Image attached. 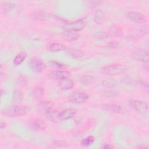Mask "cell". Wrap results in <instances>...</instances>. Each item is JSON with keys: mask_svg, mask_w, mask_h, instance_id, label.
Instances as JSON below:
<instances>
[{"mask_svg": "<svg viewBox=\"0 0 149 149\" xmlns=\"http://www.w3.org/2000/svg\"><path fill=\"white\" fill-rule=\"evenodd\" d=\"M28 111L26 107L20 105H13L3 109L2 111L4 115L8 116H19L23 115Z\"/></svg>", "mask_w": 149, "mask_h": 149, "instance_id": "cell-1", "label": "cell"}, {"mask_svg": "<svg viewBox=\"0 0 149 149\" xmlns=\"http://www.w3.org/2000/svg\"><path fill=\"white\" fill-rule=\"evenodd\" d=\"M126 66L123 64H113L104 66L101 69V72L107 75H116L124 72Z\"/></svg>", "mask_w": 149, "mask_h": 149, "instance_id": "cell-2", "label": "cell"}, {"mask_svg": "<svg viewBox=\"0 0 149 149\" xmlns=\"http://www.w3.org/2000/svg\"><path fill=\"white\" fill-rule=\"evenodd\" d=\"M133 56L136 61L142 62L144 69H146V70H148L149 54L147 50L144 49H137L133 52Z\"/></svg>", "mask_w": 149, "mask_h": 149, "instance_id": "cell-3", "label": "cell"}, {"mask_svg": "<svg viewBox=\"0 0 149 149\" xmlns=\"http://www.w3.org/2000/svg\"><path fill=\"white\" fill-rule=\"evenodd\" d=\"M86 23L84 19H81L70 23H66L63 26L65 31H79L84 29Z\"/></svg>", "mask_w": 149, "mask_h": 149, "instance_id": "cell-4", "label": "cell"}, {"mask_svg": "<svg viewBox=\"0 0 149 149\" xmlns=\"http://www.w3.org/2000/svg\"><path fill=\"white\" fill-rule=\"evenodd\" d=\"M129 105L136 111L144 113L148 111V104L146 101L137 100H130L128 101Z\"/></svg>", "mask_w": 149, "mask_h": 149, "instance_id": "cell-5", "label": "cell"}, {"mask_svg": "<svg viewBox=\"0 0 149 149\" xmlns=\"http://www.w3.org/2000/svg\"><path fill=\"white\" fill-rule=\"evenodd\" d=\"M88 99V95L83 92L80 91H74L72 92L68 96V100L69 101L76 103L81 104L85 102Z\"/></svg>", "mask_w": 149, "mask_h": 149, "instance_id": "cell-6", "label": "cell"}, {"mask_svg": "<svg viewBox=\"0 0 149 149\" xmlns=\"http://www.w3.org/2000/svg\"><path fill=\"white\" fill-rule=\"evenodd\" d=\"M29 65L31 69L37 73L43 72L46 68L45 63L41 60L37 58H32L30 61Z\"/></svg>", "mask_w": 149, "mask_h": 149, "instance_id": "cell-7", "label": "cell"}, {"mask_svg": "<svg viewBox=\"0 0 149 149\" xmlns=\"http://www.w3.org/2000/svg\"><path fill=\"white\" fill-rule=\"evenodd\" d=\"M127 16L130 20L137 23H143L146 22L147 20L146 16L143 14L136 11L128 12Z\"/></svg>", "mask_w": 149, "mask_h": 149, "instance_id": "cell-8", "label": "cell"}, {"mask_svg": "<svg viewBox=\"0 0 149 149\" xmlns=\"http://www.w3.org/2000/svg\"><path fill=\"white\" fill-rule=\"evenodd\" d=\"M71 74L65 70H54L48 73V77L52 80H59L63 78L70 77Z\"/></svg>", "mask_w": 149, "mask_h": 149, "instance_id": "cell-9", "label": "cell"}, {"mask_svg": "<svg viewBox=\"0 0 149 149\" xmlns=\"http://www.w3.org/2000/svg\"><path fill=\"white\" fill-rule=\"evenodd\" d=\"M29 127L33 131H41L46 128L47 125L43 120L36 119L30 123Z\"/></svg>", "mask_w": 149, "mask_h": 149, "instance_id": "cell-10", "label": "cell"}, {"mask_svg": "<svg viewBox=\"0 0 149 149\" xmlns=\"http://www.w3.org/2000/svg\"><path fill=\"white\" fill-rule=\"evenodd\" d=\"M58 86L60 89L67 90L72 88L74 86V83L70 77H66L58 80Z\"/></svg>", "mask_w": 149, "mask_h": 149, "instance_id": "cell-11", "label": "cell"}, {"mask_svg": "<svg viewBox=\"0 0 149 149\" xmlns=\"http://www.w3.org/2000/svg\"><path fill=\"white\" fill-rule=\"evenodd\" d=\"M77 110L74 108H67L59 112V118L61 120L69 119L77 113Z\"/></svg>", "mask_w": 149, "mask_h": 149, "instance_id": "cell-12", "label": "cell"}, {"mask_svg": "<svg viewBox=\"0 0 149 149\" xmlns=\"http://www.w3.org/2000/svg\"><path fill=\"white\" fill-rule=\"evenodd\" d=\"M47 48L48 51L52 52H59L61 51L65 50L66 49V46L62 43H58V42H52L49 44Z\"/></svg>", "mask_w": 149, "mask_h": 149, "instance_id": "cell-13", "label": "cell"}, {"mask_svg": "<svg viewBox=\"0 0 149 149\" xmlns=\"http://www.w3.org/2000/svg\"><path fill=\"white\" fill-rule=\"evenodd\" d=\"M53 104L50 101H43L38 106V111L42 114H46L49 111L52 109Z\"/></svg>", "mask_w": 149, "mask_h": 149, "instance_id": "cell-14", "label": "cell"}, {"mask_svg": "<svg viewBox=\"0 0 149 149\" xmlns=\"http://www.w3.org/2000/svg\"><path fill=\"white\" fill-rule=\"evenodd\" d=\"M102 108L107 111L113 112L115 113H121L123 112V109L122 107L114 104H104L102 105Z\"/></svg>", "mask_w": 149, "mask_h": 149, "instance_id": "cell-15", "label": "cell"}, {"mask_svg": "<svg viewBox=\"0 0 149 149\" xmlns=\"http://www.w3.org/2000/svg\"><path fill=\"white\" fill-rule=\"evenodd\" d=\"M45 116L49 120L52 122L57 123L61 121V119L59 118V112H58V111L51 109L45 114Z\"/></svg>", "mask_w": 149, "mask_h": 149, "instance_id": "cell-16", "label": "cell"}, {"mask_svg": "<svg viewBox=\"0 0 149 149\" xmlns=\"http://www.w3.org/2000/svg\"><path fill=\"white\" fill-rule=\"evenodd\" d=\"M62 38L68 41H72L77 40L79 38V35L74 31H65L62 34Z\"/></svg>", "mask_w": 149, "mask_h": 149, "instance_id": "cell-17", "label": "cell"}, {"mask_svg": "<svg viewBox=\"0 0 149 149\" xmlns=\"http://www.w3.org/2000/svg\"><path fill=\"white\" fill-rule=\"evenodd\" d=\"M94 22L97 24H101L105 20V16L104 12L100 9H97L94 13Z\"/></svg>", "mask_w": 149, "mask_h": 149, "instance_id": "cell-18", "label": "cell"}, {"mask_svg": "<svg viewBox=\"0 0 149 149\" xmlns=\"http://www.w3.org/2000/svg\"><path fill=\"white\" fill-rule=\"evenodd\" d=\"M67 52L70 56L74 58H80L84 55V53L82 51L75 48H68Z\"/></svg>", "mask_w": 149, "mask_h": 149, "instance_id": "cell-19", "label": "cell"}, {"mask_svg": "<svg viewBox=\"0 0 149 149\" xmlns=\"http://www.w3.org/2000/svg\"><path fill=\"white\" fill-rule=\"evenodd\" d=\"M118 81L113 78H108L102 81V85L105 88H113L117 86Z\"/></svg>", "mask_w": 149, "mask_h": 149, "instance_id": "cell-20", "label": "cell"}, {"mask_svg": "<svg viewBox=\"0 0 149 149\" xmlns=\"http://www.w3.org/2000/svg\"><path fill=\"white\" fill-rule=\"evenodd\" d=\"M50 16L49 13L44 11H37L33 14L34 18L40 20H47L49 18Z\"/></svg>", "mask_w": 149, "mask_h": 149, "instance_id": "cell-21", "label": "cell"}, {"mask_svg": "<svg viewBox=\"0 0 149 149\" xmlns=\"http://www.w3.org/2000/svg\"><path fill=\"white\" fill-rule=\"evenodd\" d=\"M26 57H27V54L25 52L22 51L20 52L13 59V64L16 66L19 65L25 60Z\"/></svg>", "mask_w": 149, "mask_h": 149, "instance_id": "cell-22", "label": "cell"}, {"mask_svg": "<svg viewBox=\"0 0 149 149\" xmlns=\"http://www.w3.org/2000/svg\"><path fill=\"white\" fill-rule=\"evenodd\" d=\"M95 79L93 76L86 74L82 76L80 79V82L84 85H90L94 82Z\"/></svg>", "mask_w": 149, "mask_h": 149, "instance_id": "cell-23", "label": "cell"}, {"mask_svg": "<svg viewBox=\"0 0 149 149\" xmlns=\"http://www.w3.org/2000/svg\"><path fill=\"white\" fill-rule=\"evenodd\" d=\"M44 94V90L42 88L37 87L35 88L33 91V96L36 100L41 99Z\"/></svg>", "mask_w": 149, "mask_h": 149, "instance_id": "cell-24", "label": "cell"}, {"mask_svg": "<svg viewBox=\"0 0 149 149\" xmlns=\"http://www.w3.org/2000/svg\"><path fill=\"white\" fill-rule=\"evenodd\" d=\"M95 138L93 136H89L81 141V145L84 147H88L91 146L94 141Z\"/></svg>", "mask_w": 149, "mask_h": 149, "instance_id": "cell-25", "label": "cell"}, {"mask_svg": "<svg viewBox=\"0 0 149 149\" xmlns=\"http://www.w3.org/2000/svg\"><path fill=\"white\" fill-rule=\"evenodd\" d=\"M93 37H94V38H95L96 39L104 40V39H105V38H108V34L106 32L104 31L98 30V31L94 33V34L93 35Z\"/></svg>", "mask_w": 149, "mask_h": 149, "instance_id": "cell-26", "label": "cell"}, {"mask_svg": "<svg viewBox=\"0 0 149 149\" xmlns=\"http://www.w3.org/2000/svg\"><path fill=\"white\" fill-rule=\"evenodd\" d=\"M49 63L52 67L59 69H65L67 68V66L66 65L56 61H51L49 62Z\"/></svg>", "mask_w": 149, "mask_h": 149, "instance_id": "cell-27", "label": "cell"}, {"mask_svg": "<svg viewBox=\"0 0 149 149\" xmlns=\"http://www.w3.org/2000/svg\"><path fill=\"white\" fill-rule=\"evenodd\" d=\"M147 29L145 28V27H143L140 29H137L134 32H133V34L134 37H142L143 36H145L147 33Z\"/></svg>", "mask_w": 149, "mask_h": 149, "instance_id": "cell-28", "label": "cell"}, {"mask_svg": "<svg viewBox=\"0 0 149 149\" xmlns=\"http://www.w3.org/2000/svg\"><path fill=\"white\" fill-rule=\"evenodd\" d=\"M3 9L6 12H9L15 8V4L11 2H5L3 5Z\"/></svg>", "mask_w": 149, "mask_h": 149, "instance_id": "cell-29", "label": "cell"}, {"mask_svg": "<svg viewBox=\"0 0 149 149\" xmlns=\"http://www.w3.org/2000/svg\"><path fill=\"white\" fill-rule=\"evenodd\" d=\"M110 32H111L110 33H111L112 34H113L114 36H118L121 35V31H120V30L119 28L116 27V26L115 27H112V28H111Z\"/></svg>", "mask_w": 149, "mask_h": 149, "instance_id": "cell-30", "label": "cell"}, {"mask_svg": "<svg viewBox=\"0 0 149 149\" xmlns=\"http://www.w3.org/2000/svg\"><path fill=\"white\" fill-rule=\"evenodd\" d=\"M140 85L141 86V87L144 89V90H146L147 93L148 92V89H149V87H148V83L147 81H141L140 82Z\"/></svg>", "mask_w": 149, "mask_h": 149, "instance_id": "cell-31", "label": "cell"}, {"mask_svg": "<svg viewBox=\"0 0 149 149\" xmlns=\"http://www.w3.org/2000/svg\"><path fill=\"white\" fill-rule=\"evenodd\" d=\"M55 146V147H63L65 146V143H64L62 141H56L54 142V144Z\"/></svg>", "mask_w": 149, "mask_h": 149, "instance_id": "cell-32", "label": "cell"}, {"mask_svg": "<svg viewBox=\"0 0 149 149\" xmlns=\"http://www.w3.org/2000/svg\"><path fill=\"white\" fill-rule=\"evenodd\" d=\"M108 45L110 48H116L117 47H118L119 44L116 42H109Z\"/></svg>", "mask_w": 149, "mask_h": 149, "instance_id": "cell-33", "label": "cell"}, {"mask_svg": "<svg viewBox=\"0 0 149 149\" xmlns=\"http://www.w3.org/2000/svg\"><path fill=\"white\" fill-rule=\"evenodd\" d=\"M104 148H112V146H111L109 144H105L103 146Z\"/></svg>", "mask_w": 149, "mask_h": 149, "instance_id": "cell-34", "label": "cell"}, {"mask_svg": "<svg viewBox=\"0 0 149 149\" xmlns=\"http://www.w3.org/2000/svg\"><path fill=\"white\" fill-rule=\"evenodd\" d=\"M5 125H6V124H5V122H2V121L1 122V129L5 128Z\"/></svg>", "mask_w": 149, "mask_h": 149, "instance_id": "cell-35", "label": "cell"}]
</instances>
